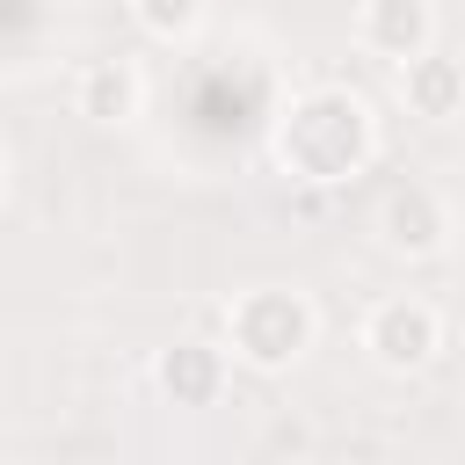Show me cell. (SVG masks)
<instances>
[{
	"label": "cell",
	"mask_w": 465,
	"mask_h": 465,
	"mask_svg": "<svg viewBox=\"0 0 465 465\" xmlns=\"http://www.w3.org/2000/svg\"><path fill=\"white\" fill-rule=\"evenodd\" d=\"M269 153L291 182H312V189H334L349 174H363L378 160V116L356 87H298L276 124H269Z\"/></svg>",
	"instance_id": "obj_1"
},
{
	"label": "cell",
	"mask_w": 465,
	"mask_h": 465,
	"mask_svg": "<svg viewBox=\"0 0 465 465\" xmlns=\"http://www.w3.org/2000/svg\"><path fill=\"white\" fill-rule=\"evenodd\" d=\"M312 334H320V312L291 283H254L225 305V349L247 371H291L312 349Z\"/></svg>",
	"instance_id": "obj_2"
},
{
	"label": "cell",
	"mask_w": 465,
	"mask_h": 465,
	"mask_svg": "<svg viewBox=\"0 0 465 465\" xmlns=\"http://www.w3.org/2000/svg\"><path fill=\"white\" fill-rule=\"evenodd\" d=\"M363 349H371L378 371L414 378V371H429L436 349H443V312H436L429 298H378V305L363 312Z\"/></svg>",
	"instance_id": "obj_3"
},
{
	"label": "cell",
	"mask_w": 465,
	"mask_h": 465,
	"mask_svg": "<svg viewBox=\"0 0 465 465\" xmlns=\"http://www.w3.org/2000/svg\"><path fill=\"white\" fill-rule=\"evenodd\" d=\"M378 247L400 254V262H429V254H443V247H450V203H443L429 182H400V189H385V203H378Z\"/></svg>",
	"instance_id": "obj_4"
},
{
	"label": "cell",
	"mask_w": 465,
	"mask_h": 465,
	"mask_svg": "<svg viewBox=\"0 0 465 465\" xmlns=\"http://www.w3.org/2000/svg\"><path fill=\"white\" fill-rule=\"evenodd\" d=\"M356 44L385 65H407L436 44V7L429 0H363L356 7Z\"/></svg>",
	"instance_id": "obj_5"
},
{
	"label": "cell",
	"mask_w": 465,
	"mask_h": 465,
	"mask_svg": "<svg viewBox=\"0 0 465 465\" xmlns=\"http://www.w3.org/2000/svg\"><path fill=\"white\" fill-rule=\"evenodd\" d=\"M73 109L87 124H131L145 116V73L131 58H87L73 73Z\"/></svg>",
	"instance_id": "obj_6"
},
{
	"label": "cell",
	"mask_w": 465,
	"mask_h": 465,
	"mask_svg": "<svg viewBox=\"0 0 465 465\" xmlns=\"http://www.w3.org/2000/svg\"><path fill=\"white\" fill-rule=\"evenodd\" d=\"M153 385H160V400H174V407H211L218 392H225V349H211V341H167L160 356H153Z\"/></svg>",
	"instance_id": "obj_7"
},
{
	"label": "cell",
	"mask_w": 465,
	"mask_h": 465,
	"mask_svg": "<svg viewBox=\"0 0 465 465\" xmlns=\"http://www.w3.org/2000/svg\"><path fill=\"white\" fill-rule=\"evenodd\" d=\"M392 80H400L407 109L429 116V124H450L458 102H465V65H458L450 51H436V44H429L421 58H407V65H392Z\"/></svg>",
	"instance_id": "obj_8"
},
{
	"label": "cell",
	"mask_w": 465,
	"mask_h": 465,
	"mask_svg": "<svg viewBox=\"0 0 465 465\" xmlns=\"http://www.w3.org/2000/svg\"><path fill=\"white\" fill-rule=\"evenodd\" d=\"M131 22L153 44H189L203 29V0H131Z\"/></svg>",
	"instance_id": "obj_9"
},
{
	"label": "cell",
	"mask_w": 465,
	"mask_h": 465,
	"mask_svg": "<svg viewBox=\"0 0 465 465\" xmlns=\"http://www.w3.org/2000/svg\"><path fill=\"white\" fill-rule=\"evenodd\" d=\"M0 203H7V153H0Z\"/></svg>",
	"instance_id": "obj_10"
}]
</instances>
